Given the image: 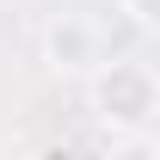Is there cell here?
<instances>
[{
    "label": "cell",
    "instance_id": "6da1fadb",
    "mask_svg": "<svg viewBox=\"0 0 160 160\" xmlns=\"http://www.w3.org/2000/svg\"><path fill=\"white\" fill-rule=\"evenodd\" d=\"M99 111L111 123H148V111H154V74L142 62H111V74L99 80Z\"/></svg>",
    "mask_w": 160,
    "mask_h": 160
},
{
    "label": "cell",
    "instance_id": "7a4b0ae2",
    "mask_svg": "<svg viewBox=\"0 0 160 160\" xmlns=\"http://www.w3.org/2000/svg\"><path fill=\"white\" fill-rule=\"evenodd\" d=\"M43 49H49L56 68H92V62H99V31L86 19H68V12H62V19L43 31Z\"/></svg>",
    "mask_w": 160,
    "mask_h": 160
},
{
    "label": "cell",
    "instance_id": "3957f363",
    "mask_svg": "<svg viewBox=\"0 0 160 160\" xmlns=\"http://www.w3.org/2000/svg\"><path fill=\"white\" fill-rule=\"evenodd\" d=\"M129 19H136L142 31H148V25H154V0H129Z\"/></svg>",
    "mask_w": 160,
    "mask_h": 160
},
{
    "label": "cell",
    "instance_id": "277c9868",
    "mask_svg": "<svg viewBox=\"0 0 160 160\" xmlns=\"http://www.w3.org/2000/svg\"><path fill=\"white\" fill-rule=\"evenodd\" d=\"M49 160H80V148H49Z\"/></svg>",
    "mask_w": 160,
    "mask_h": 160
}]
</instances>
